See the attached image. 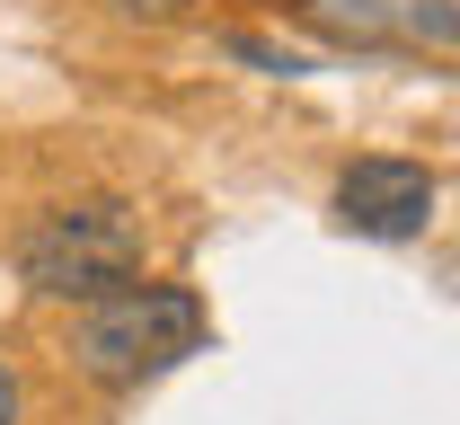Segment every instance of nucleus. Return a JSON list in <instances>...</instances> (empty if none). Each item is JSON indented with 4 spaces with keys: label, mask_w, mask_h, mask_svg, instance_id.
<instances>
[{
    "label": "nucleus",
    "mask_w": 460,
    "mask_h": 425,
    "mask_svg": "<svg viewBox=\"0 0 460 425\" xmlns=\"http://www.w3.org/2000/svg\"><path fill=\"white\" fill-rule=\"evenodd\" d=\"M142 275V222L124 213V204H62L45 222H27V240H18V284L27 293H45V302H107Z\"/></svg>",
    "instance_id": "obj_2"
},
{
    "label": "nucleus",
    "mask_w": 460,
    "mask_h": 425,
    "mask_svg": "<svg viewBox=\"0 0 460 425\" xmlns=\"http://www.w3.org/2000/svg\"><path fill=\"white\" fill-rule=\"evenodd\" d=\"M337 222L354 240H416V231L434 222V178H425L416 160L372 151V160H354L337 178Z\"/></svg>",
    "instance_id": "obj_3"
},
{
    "label": "nucleus",
    "mask_w": 460,
    "mask_h": 425,
    "mask_svg": "<svg viewBox=\"0 0 460 425\" xmlns=\"http://www.w3.org/2000/svg\"><path fill=\"white\" fill-rule=\"evenodd\" d=\"M0 425H18V372L0 364Z\"/></svg>",
    "instance_id": "obj_7"
},
{
    "label": "nucleus",
    "mask_w": 460,
    "mask_h": 425,
    "mask_svg": "<svg viewBox=\"0 0 460 425\" xmlns=\"http://www.w3.org/2000/svg\"><path fill=\"white\" fill-rule=\"evenodd\" d=\"M222 45H230L239 62H257V71H284V80H292V71H310L301 54H284V45H266V36H222Z\"/></svg>",
    "instance_id": "obj_5"
},
{
    "label": "nucleus",
    "mask_w": 460,
    "mask_h": 425,
    "mask_svg": "<svg viewBox=\"0 0 460 425\" xmlns=\"http://www.w3.org/2000/svg\"><path fill=\"white\" fill-rule=\"evenodd\" d=\"M399 27H407V36H425V45H460V0H416Z\"/></svg>",
    "instance_id": "obj_4"
},
{
    "label": "nucleus",
    "mask_w": 460,
    "mask_h": 425,
    "mask_svg": "<svg viewBox=\"0 0 460 425\" xmlns=\"http://www.w3.org/2000/svg\"><path fill=\"white\" fill-rule=\"evenodd\" d=\"M115 9H124V18H186L195 0H115Z\"/></svg>",
    "instance_id": "obj_6"
},
{
    "label": "nucleus",
    "mask_w": 460,
    "mask_h": 425,
    "mask_svg": "<svg viewBox=\"0 0 460 425\" xmlns=\"http://www.w3.org/2000/svg\"><path fill=\"white\" fill-rule=\"evenodd\" d=\"M204 337H213L204 293H186V284H124V293L80 310L71 364L89 372L98 390H142V381L177 372L186 355H204Z\"/></svg>",
    "instance_id": "obj_1"
}]
</instances>
